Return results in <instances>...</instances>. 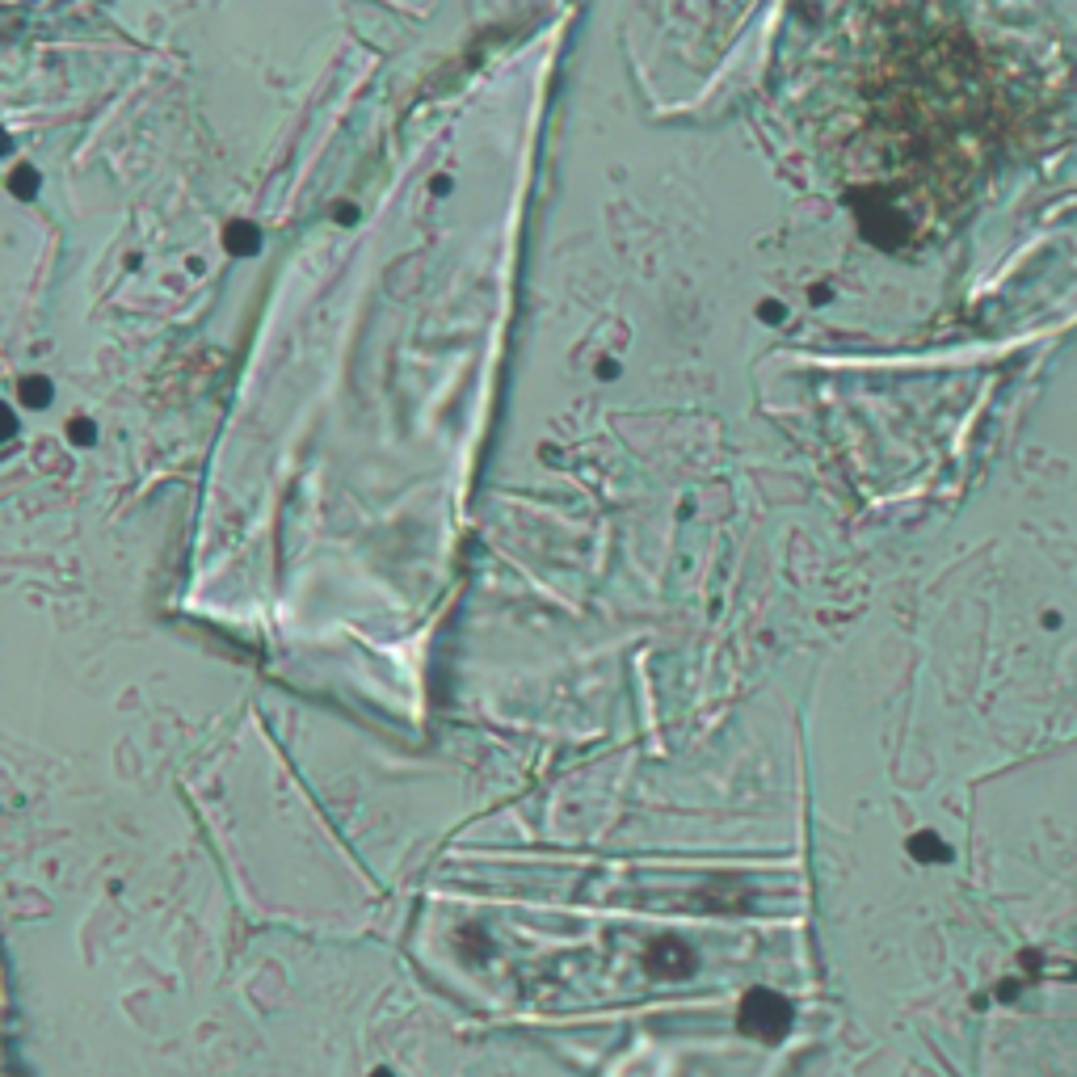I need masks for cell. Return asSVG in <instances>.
Here are the masks:
<instances>
[{
  "instance_id": "obj_1",
  "label": "cell",
  "mask_w": 1077,
  "mask_h": 1077,
  "mask_svg": "<svg viewBox=\"0 0 1077 1077\" xmlns=\"http://www.w3.org/2000/svg\"><path fill=\"white\" fill-rule=\"evenodd\" d=\"M787 1023H791L787 1002L775 998V993H766V989L749 993L745 1006H741V1027H745V1031H758L762 1040H775V1035H783Z\"/></svg>"
},
{
  "instance_id": "obj_2",
  "label": "cell",
  "mask_w": 1077,
  "mask_h": 1077,
  "mask_svg": "<svg viewBox=\"0 0 1077 1077\" xmlns=\"http://www.w3.org/2000/svg\"><path fill=\"white\" fill-rule=\"evenodd\" d=\"M257 245H261V240H257L253 223H232V228H228V249L232 253H257Z\"/></svg>"
},
{
  "instance_id": "obj_3",
  "label": "cell",
  "mask_w": 1077,
  "mask_h": 1077,
  "mask_svg": "<svg viewBox=\"0 0 1077 1077\" xmlns=\"http://www.w3.org/2000/svg\"><path fill=\"white\" fill-rule=\"evenodd\" d=\"M22 404H34V409L51 404V379H43V375L22 379Z\"/></svg>"
},
{
  "instance_id": "obj_4",
  "label": "cell",
  "mask_w": 1077,
  "mask_h": 1077,
  "mask_svg": "<svg viewBox=\"0 0 1077 1077\" xmlns=\"http://www.w3.org/2000/svg\"><path fill=\"white\" fill-rule=\"evenodd\" d=\"M9 190H13V194H30V190H38V173H34V169H17V173L9 177Z\"/></svg>"
},
{
  "instance_id": "obj_5",
  "label": "cell",
  "mask_w": 1077,
  "mask_h": 1077,
  "mask_svg": "<svg viewBox=\"0 0 1077 1077\" xmlns=\"http://www.w3.org/2000/svg\"><path fill=\"white\" fill-rule=\"evenodd\" d=\"M68 434H72V442H80V446H89V442H93V421H85V417H76V421L68 425Z\"/></svg>"
}]
</instances>
